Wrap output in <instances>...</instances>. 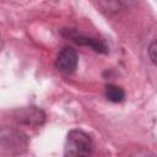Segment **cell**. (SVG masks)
I'll use <instances>...</instances> for the list:
<instances>
[{"mask_svg":"<svg viewBox=\"0 0 157 157\" xmlns=\"http://www.w3.org/2000/svg\"><path fill=\"white\" fill-rule=\"evenodd\" d=\"M27 147V136L15 128H2L1 130V150L4 155L17 156Z\"/></svg>","mask_w":157,"mask_h":157,"instance_id":"cell-2","label":"cell"},{"mask_svg":"<svg viewBox=\"0 0 157 157\" xmlns=\"http://www.w3.org/2000/svg\"><path fill=\"white\" fill-rule=\"evenodd\" d=\"M66 38L71 39L74 43L80 44V45H86L90 47L91 49H93L97 53L101 54H108L109 53V47L105 43V40L101 39V38H96V37H87L83 36L81 33H78L76 29L72 28H64L61 32Z\"/></svg>","mask_w":157,"mask_h":157,"instance_id":"cell-3","label":"cell"},{"mask_svg":"<svg viewBox=\"0 0 157 157\" xmlns=\"http://www.w3.org/2000/svg\"><path fill=\"white\" fill-rule=\"evenodd\" d=\"M92 148L91 136L81 129H72L66 135L64 157H91Z\"/></svg>","mask_w":157,"mask_h":157,"instance_id":"cell-1","label":"cell"},{"mask_svg":"<svg viewBox=\"0 0 157 157\" xmlns=\"http://www.w3.org/2000/svg\"><path fill=\"white\" fill-rule=\"evenodd\" d=\"M148 56L153 65L157 66V40L152 42L148 47Z\"/></svg>","mask_w":157,"mask_h":157,"instance_id":"cell-7","label":"cell"},{"mask_svg":"<svg viewBox=\"0 0 157 157\" xmlns=\"http://www.w3.org/2000/svg\"><path fill=\"white\" fill-rule=\"evenodd\" d=\"M77 63H78L77 52L71 47H64L58 53L54 66L58 71H60L65 75H70L76 70Z\"/></svg>","mask_w":157,"mask_h":157,"instance_id":"cell-5","label":"cell"},{"mask_svg":"<svg viewBox=\"0 0 157 157\" xmlns=\"http://www.w3.org/2000/svg\"><path fill=\"white\" fill-rule=\"evenodd\" d=\"M13 119L16 123L27 125V126H34L38 128L44 124L45 121V114L40 108L37 107H26L17 109L13 113Z\"/></svg>","mask_w":157,"mask_h":157,"instance_id":"cell-4","label":"cell"},{"mask_svg":"<svg viewBox=\"0 0 157 157\" xmlns=\"http://www.w3.org/2000/svg\"><path fill=\"white\" fill-rule=\"evenodd\" d=\"M104 94H105V98H107L108 101L113 102V103L123 102L124 98H125V92H124V90H123L120 86H117V85H113V83L105 85Z\"/></svg>","mask_w":157,"mask_h":157,"instance_id":"cell-6","label":"cell"}]
</instances>
